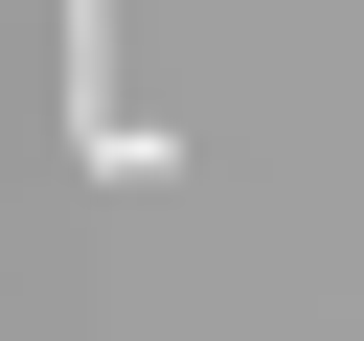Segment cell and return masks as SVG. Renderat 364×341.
<instances>
[{
    "label": "cell",
    "mask_w": 364,
    "mask_h": 341,
    "mask_svg": "<svg viewBox=\"0 0 364 341\" xmlns=\"http://www.w3.org/2000/svg\"><path fill=\"white\" fill-rule=\"evenodd\" d=\"M68 159L91 182H159V114L114 91V0H68Z\"/></svg>",
    "instance_id": "cell-1"
}]
</instances>
